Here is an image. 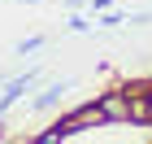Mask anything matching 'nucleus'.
Instances as JSON below:
<instances>
[{"label":"nucleus","instance_id":"nucleus-2","mask_svg":"<svg viewBox=\"0 0 152 144\" xmlns=\"http://www.w3.org/2000/svg\"><path fill=\"white\" fill-rule=\"evenodd\" d=\"M39 79H44V74H18V79H4V92H0V114H9V109L18 105L26 92H35Z\"/></svg>","mask_w":152,"mask_h":144},{"label":"nucleus","instance_id":"nucleus-5","mask_svg":"<svg viewBox=\"0 0 152 144\" xmlns=\"http://www.w3.org/2000/svg\"><path fill=\"white\" fill-rule=\"evenodd\" d=\"M122 22H126V18H122L117 9H104L100 18H96V26H104V31H113V26H122Z\"/></svg>","mask_w":152,"mask_h":144},{"label":"nucleus","instance_id":"nucleus-6","mask_svg":"<svg viewBox=\"0 0 152 144\" xmlns=\"http://www.w3.org/2000/svg\"><path fill=\"white\" fill-rule=\"evenodd\" d=\"M44 44H48L44 35H31V39H22V44H18V57H31V52H39Z\"/></svg>","mask_w":152,"mask_h":144},{"label":"nucleus","instance_id":"nucleus-3","mask_svg":"<svg viewBox=\"0 0 152 144\" xmlns=\"http://www.w3.org/2000/svg\"><path fill=\"white\" fill-rule=\"evenodd\" d=\"M70 79H57V83H48L44 87V92H39L35 96V105H31V109H39V114H44V109H52V105H57V100H61V96H65V92H70Z\"/></svg>","mask_w":152,"mask_h":144},{"label":"nucleus","instance_id":"nucleus-4","mask_svg":"<svg viewBox=\"0 0 152 144\" xmlns=\"http://www.w3.org/2000/svg\"><path fill=\"white\" fill-rule=\"evenodd\" d=\"M65 31H74V35H87V31H91V22H87L83 13H70V18H65Z\"/></svg>","mask_w":152,"mask_h":144},{"label":"nucleus","instance_id":"nucleus-1","mask_svg":"<svg viewBox=\"0 0 152 144\" xmlns=\"http://www.w3.org/2000/svg\"><path fill=\"white\" fill-rule=\"evenodd\" d=\"M96 105H100L104 127H113V122H130V92H126V87H122V92H104Z\"/></svg>","mask_w":152,"mask_h":144}]
</instances>
